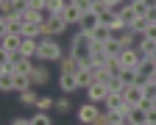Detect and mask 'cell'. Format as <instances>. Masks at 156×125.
Wrapping results in <instances>:
<instances>
[{
    "label": "cell",
    "instance_id": "1",
    "mask_svg": "<svg viewBox=\"0 0 156 125\" xmlns=\"http://www.w3.org/2000/svg\"><path fill=\"white\" fill-rule=\"evenodd\" d=\"M36 58L39 61H62L64 53H62V45L56 42V36H39V47H36Z\"/></svg>",
    "mask_w": 156,
    "mask_h": 125
},
{
    "label": "cell",
    "instance_id": "2",
    "mask_svg": "<svg viewBox=\"0 0 156 125\" xmlns=\"http://www.w3.org/2000/svg\"><path fill=\"white\" fill-rule=\"evenodd\" d=\"M70 53L81 58V61H84V67H89V61H92V39H89V33L78 31L75 39H73V45H70Z\"/></svg>",
    "mask_w": 156,
    "mask_h": 125
},
{
    "label": "cell",
    "instance_id": "3",
    "mask_svg": "<svg viewBox=\"0 0 156 125\" xmlns=\"http://www.w3.org/2000/svg\"><path fill=\"white\" fill-rule=\"evenodd\" d=\"M67 19L62 17V14H50L45 23H42V36H62L64 31H67Z\"/></svg>",
    "mask_w": 156,
    "mask_h": 125
},
{
    "label": "cell",
    "instance_id": "4",
    "mask_svg": "<svg viewBox=\"0 0 156 125\" xmlns=\"http://www.w3.org/2000/svg\"><path fill=\"white\" fill-rule=\"evenodd\" d=\"M0 33H23V17L17 11L3 14V19H0Z\"/></svg>",
    "mask_w": 156,
    "mask_h": 125
},
{
    "label": "cell",
    "instance_id": "5",
    "mask_svg": "<svg viewBox=\"0 0 156 125\" xmlns=\"http://www.w3.org/2000/svg\"><path fill=\"white\" fill-rule=\"evenodd\" d=\"M117 58H120V64L126 70H136V67H140V61H142V53H140V47H126Z\"/></svg>",
    "mask_w": 156,
    "mask_h": 125
},
{
    "label": "cell",
    "instance_id": "6",
    "mask_svg": "<svg viewBox=\"0 0 156 125\" xmlns=\"http://www.w3.org/2000/svg\"><path fill=\"white\" fill-rule=\"evenodd\" d=\"M3 45H0V53H20L23 47V33H0Z\"/></svg>",
    "mask_w": 156,
    "mask_h": 125
},
{
    "label": "cell",
    "instance_id": "7",
    "mask_svg": "<svg viewBox=\"0 0 156 125\" xmlns=\"http://www.w3.org/2000/svg\"><path fill=\"white\" fill-rule=\"evenodd\" d=\"M98 114H101V109L95 106L92 100H87L81 109H78V120H81L84 125H95V120H98Z\"/></svg>",
    "mask_w": 156,
    "mask_h": 125
},
{
    "label": "cell",
    "instance_id": "8",
    "mask_svg": "<svg viewBox=\"0 0 156 125\" xmlns=\"http://www.w3.org/2000/svg\"><path fill=\"white\" fill-rule=\"evenodd\" d=\"M98 25H101V14H98V11H92V9H89V11H84V14H81V23H78V28H81L84 33H92Z\"/></svg>",
    "mask_w": 156,
    "mask_h": 125
},
{
    "label": "cell",
    "instance_id": "9",
    "mask_svg": "<svg viewBox=\"0 0 156 125\" xmlns=\"http://www.w3.org/2000/svg\"><path fill=\"white\" fill-rule=\"evenodd\" d=\"M106 97H109V86L101 83V81H95L87 89V100H92V103H106Z\"/></svg>",
    "mask_w": 156,
    "mask_h": 125
},
{
    "label": "cell",
    "instance_id": "10",
    "mask_svg": "<svg viewBox=\"0 0 156 125\" xmlns=\"http://www.w3.org/2000/svg\"><path fill=\"white\" fill-rule=\"evenodd\" d=\"M58 64H62V72H67V75H75L78 70H84V61L78 58V56H73V53H67Z\"/></svg>",
    "mask_w": 156,
    "mask_h": 125
},
{
    "label": "cell",
    "instance_id": "11",
    "mask_svg": "<svg viewBox=\"0 0 156 125\" xmlns=\"http://www.w3.org/2000/svg\"><path fill=\"white\" fill-rule=\"evenodd\" d=\"M123 95H126V103H128V106H142V100H145V89L136 86V83H134V86H128Z\"/></svg>",
    "mask_w": 156,
    "mask_h": 125
},
{
    "label": "cell",
    "instance_id": "12",
    "mask_svg": "<svg viewBox=\"0 0 156 125\" xmlns=\"http://www.w3.org/2000/svg\"><path fill=\"white\" fill-rule=\"evenodd\" d=\"M75 81H78V89H89L98 78H95V70H92V67H84V70L75 72Z\"/></svg>",
    "mask_w": 156,
    "mask_h": 125
},
{
    "label": "cell",
    "instance_id": "13",
    "mask_svg": "<svg viewBox=\"0 0 156 125\" xmlns=\"http://www.w3.org/2000/svg\"><path fill=\"white\" fill-rule=\"evenodd\" d=\"M126 120H128L131 125H148V111H145L142 106H131L128 114H126Z\"/></svg>",
    "mask_w": 156,
    "mask_h": 125
},
{
    "label": "cell",
    "instance_id": "14",
    "mask_svg": "<svg viewBox=\"0 0 156 125\" xmlns=\"http://www.w3.org/2000/svg\"><path fill=\"white\" fill-rule=\"evenodd\" d=\"M48 81H50V70L45 67V61H42L39 67H34V72H31V83H34V86H45Z\"/></svg>",
    "mask_w": 156,
    "mask_h": 125
},
{
    "label": "cell",
    "instance_id": "15",
    "mask_svg": "<svg viewBox=\"0 0 156 125\" xmlns=\"http://www.w3.org/2000/svg\"><path fill=\"white\" fill-rule=\"evenodd\" d=\"M81 14H84V11H81V6H75V3H67V9L62 11V17L67 19L70 25H73V23H75V25L81 23Z\"/></svg>",
    "mask_w": 156,
    "mask_h": 125
},
{
    "label": "cell",
    "instance_id": "16",
    "mask_svg": "<svg viewBox=\"0 0 156 125\" xmlns=\"http://www.w3.org/2000/svg\"><path fill=\"white\" fill-rule=\"evenodd\" d=\"M58 89H62L64 95H73V92L78 89V81H75V75H67V72H62V78H58Z\"/></svg>",
    "mask_w": 156,
    "mask_h": 125
},
{
    "label": "cell",
    "instance_id": "17",
    "mask_svg": "<svg viewBox=\"0 0 156 125\" xmlns=\"http://www.w3.org/2000/svg\"><path fill=\"white\" fill-rule=\"evenodd\" d=\"M112 36H114V33H112V31H109L106 25H98V28H95V31L89 33V39H92V42H98V45H103V42H109Z\"/></svg>",
    "mask_w": 156,
    "mask_h": 125
},
{
    "label": "cell",
    "instance_id": "18",
    "mask_svg": "<svg viewBox=\"0 0 156 125\" xmlns=\"http://www.w3.org/2000/svg\"><path fill=\"white\" fill-rule=\"evenodd\" d=\"M31 86H34V83H31V75L28 72H14V89L17 92H25Z\"/></svg>",
    "mask_w": 156,
    "mask_h": 125
},
{
    "label": "cell",
    "instance_id": "19",
    "mask_svg": "<svg viewBox=\"0 0 156 125\" xmlns=\"http://www.w3.org/2000/svg\"><path fill=\"white\" fill-rule=\"evenodd\" d=\"M117 11H120V19H123L126 25H131L134 19H136V9H134V0H131V3H126L123 9H117Z\"/></svg>",
    "mask_w": 156,
    "mask_h": 125
},
{
    "label": "cell",
    "instance_id": "20",
    "mask_svg": "<svg viewBox=\"0 0 156 125\" xmlns=\"http://www.w3.org/2000/svg\"><path fill=\"white\" fill-rule=\"evenodd\" d=\"M136 47H140L142 58H148V56H156V42H153V39H145V36H142V42H140Z\"/></svg>",
    "mask_w": 156,
    "mask_h": 125
},
{
    "label": "cell",
    "instance_id": "21",
    "mask_svg": "<svg viewBox=\"0 0 156 125\" xmlns=\"http://www.w3.org/2000/svg\"><path fill=\"white\" fill-rule=\"evenodd\" d=\"M23 36L39 39V36H42V23H23Z\"/></svg>",
    "mask_w": 156,
    "mask_h": 125
},
{
    "label": "cell",
    "instance_id": "22",
    "mask_svg": "<svg viewBox=\"0 0 156 125\" xmlns=\"http://www.w3.org/2000/svg\"><path fill=\"white\" fill-rule=\"evenodd\" d=\"M103 50H106V56H120L123 53V45L117 42V36H112L109 42H103Z\"/></svg>",
    "mask_w": 156,
    "mask_h": 125
},
{
    "label": "cell",
    "instance_id": "23",
    "mask_svg": "<svg viewBox=\"0 0 156 125\" xmlns=\"http://www.w3.org/2000/svg\"><path fill=\"white\" fill-rule=\"evenodd\" d=\"M67 3H70V0H48L45 11H48V14H62V11L67 9Z\"/></svg>",
    "mask_w": 156,
    "mask_h": 125
},
{
    "label": "cell",
    "instance_id": "24",
    "mask_svg": "<svg viewBox=\"0 0 156 125\" xmlns=\"http://www.w3.org/2000/svg\"><path fill=\"white\" fill-rule=\"evenodd\" d=\"M20 103H23V106H36V103H39V95L34 89H25V92H20Z\"/></svg>",
    "mask_w": 156,
    "mask_h": 125
},
{
    "label": "cell",
    "instance_id": "25",
    "mask_svg": "<svg viewBox=\"0 0 156 125\" xmlns=\"http://www.w3.org/2000/svg\"><path fill=\"white\" fill-rule=\"evenodd\" d=\"M0 89H3V92H11L14 89V75L11 72H0Z\"/></svg>",
    "mask_w": 156,
    "mask_h": 125
},
{
    "label": "cell",
    "instance_id": "26",
    "mask_svg": "<svg viewBox=\"0 0 156 125\" xmlns=\"http://www.w3.org/2000/svg\"><path fill=\"white\" fill-rule=\"evenodd\" d=\"M31 125H53V122H50L48 111H36V114L31 117Z\"/></svg>",
    "mask_w": 156,
    "mask_h": 125
},
{
    "label": "cell",
    "instance_id": "27",
    "mask_svg": "<svg viewBox=\"0 0 156 125\" xmlns=\"http://www.w3.org/2000/svg\"><path fill=\"white\" fill-rule=\"evenodd\" d=\"M36 109H39V111H50V109H56V100H50V97H39Z\"/></svg>",
    "mask_w": 156,
    "mask_h": 125
},
{
    "label": "cell",
    "instance_id": "28",
    "mask_svg": "<svg viewBox=\"0 0 156 125\" xmlns=\"http://www.w3.org/2000/svg\"><path fill=\"white\" fill-rule=\"evenodd\" d=\"M95 125H114V122H112V111H109V109L101 111V114H98V120H95Z\"/></svg>",
    "mask_w": 156,
    "mask_h": 125
},
{
    "label": "cell",
    "instance_id": "29",
    "mask_svg": "<svg viewBox=\"0 0 156 125\" xmlns=\"http://www.w3.org/2000/svg\"><path fill=\"white\" fill-rule=\"evenodd\" d=\"M56 111H58V114H67V111H70V100H67V97H58V100H56Z\"/></svg>",
    "mask_w": 156,
    "mask_h": 125
},
{
    "label": "cell",
    "instance_id": "30",
    "mask_svg": "<svg viewBox=\"0 0 156 125\" xmlns=\"http://www.w3.org/2000/svg\"><path fill=\"white\" fill-rule=\"evenodd\" d=\"M25 3H28V9H39V11H45L48 0H25Z\"/></svg>",
    "mask_w": 156,
    "mask_h": 125
},
{
    "label": "cell",
    "instance_id": "31",
    "mask_svg": "<svg viewBox=\"0 0 156 125\" xmlns=\"http://www.w3.org/2000/svg\"><path fill=\"white\" fill-rule=\"evenodd\" d=\"M142 36H145V39H153V42H156V23H151V25H148V31H145Z\"/></svg>",
    "mask_w": 156,
    "mask_h": 125
},
{
    "label": "cell",
    "instance_id": "32",
    "mask_svg": "<svg viewBox=\"0 0 156 125\" xmlns=\"http://www.w3.org/2000/svg\"><path fill=\"white\" fill-rule=\"evenodd\" d=\"M103 3H106V9H117L120 3H126V0H103Z\"/></svg>",
    "mask_w": 156,
    "mask_h": 125
},
{
    "label": "cell",
    "instance_id": "33",
    "mask_svg": "<svg viewBox=\"0 0 156 125\" xmlns=\"http://www.w3.org/2000/svg\"><path fill=\"white\" fill-rule=\"evenodd\" d=\"M11 125H31V120H23V117H17V120H11Z\"/></svg>",
    "mask_w": 156,
    "mask_h": 125
},
{
    "label": "cell",
    "instance_id": "34",
    "mask_svg": "<svg viewBox=\"0 0 156 125\" xmlns=\"http://www.w3.org/2000/svg\"><path fill=\"white\" fill-rule=\"evenodd\" d=\"M145 17L151 19V23H156V6H153V9H148V14H145Z\"/></svg>",
    "mask_w": 156,
    "mask_h": 125
},
{
    "label": "cell",
    "instance_id": "35",
    "mask_svg": "<svg viewBox=\"0 0 156 125\" xmlns=\"http://www.w3.org/2000/svg\"><path fill=\"white\" fill-rule=\"evenodd\" d=\"M145 6H148V9H153V6H156V0H145Z\"/></svg>",
    "mask_w": 156,
    "mask_h": 125
},
{
    "label": "cell",
    "instance_id": "36",
    "mask_svg": "<svg viewBox=\"0 0 156 125\" xmlns=\"http://www.w3.org/2000/svg\"><path fill=\"white\" fill-rule=\"evenodd\" d=\"M120 125H131V122H128V120H126V122H120Z\"/></svg>",
    "mask_w": 156,
    "mask_h": 125
},
{
    "label": "cell",
    "instance_id": "37",
    "mask_svg": "<svg viewBox=\"0 0 156 125\" xmlns=\"http://www.w3.org/2000/svg\"><path fill=\"white\" fill-rule=\"evenodd\" d=\"M148 125H156V120H153V122H148Z\"/></svg>",
    "mask_w": 156,
    "mask_h": 125
}]
</instances>
